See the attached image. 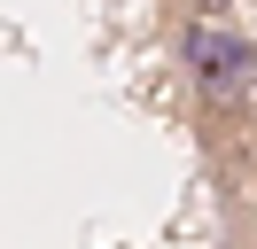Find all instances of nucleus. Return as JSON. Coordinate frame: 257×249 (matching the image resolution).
<instances>
[{
    "label": "nucleus",
    "mask_w": 257,
    "mask_h": 249,
    "mask_svg": "<svg viewBox=\"0 0 257 249\" xmlns=\"http://www.w3.org/2000/svg\"><path fill=\"white\" fill-rule=\"evenodd\" d=\"M179 93H187L195 140L210 164H241L249 156V117H257V39L249 24H179Z\"/></svg>",
    "instance_id": "f257e3e1"
},
{
    "label": "nucleus",
    "mask_w": 257,
    "mask_h": 249,
    "mask_svg": "<svg viewBox=\"0 0 257 249\" xmlns=\"http://www.w3.org/2000/svg\"><path fill=\"white\" fill-rule=\"evenodd\" d=\"M241 0H179V24H234Z\"/></svg>",
    "instance_id": "f03ea898"
}]
</instances>
